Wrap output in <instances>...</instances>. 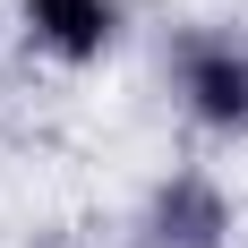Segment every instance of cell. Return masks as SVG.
<instances>
[{"instance_id":"obj_1","label":"cell","mask_w":248,"mask_h":248,"mask_svg":"<svg viewBox=\"0 0 248 248\" xmlns=\"http://www.w3.org/2000/svg\"><path fill=\"white\" fill-rule=\"evenodd\" d=\"M163 86L205 146H248V26L197 17L163 43Z\"/></svg>"},{"instance_id":"obj_2","label":"cell","mask_w":248,"mask_h":248,"mask_svg":"<svg viewBox=\"0 0 248 248\" xmlns=\"http://www.w3.org/2000/svg\"><path fill=\"white\" fill-rule=\"evenodd\" d=\"M240 240V197L214 163H171L128 214V248H231Z\"/></svg>"},{"instance_id":"obj_3","label":"cell","mask_w":248,"mask_h":248,"mask_svg":"<svg viewBox=\"0 0 248 248\" xmlns=\"http://www.w3.org/2000/svg\"><path fill=\"white\" fill-rule=\"evenodd\" d=\"M17 34L51 69H103L128 34V0H17Z\"/></svg>"}]
</instances>
